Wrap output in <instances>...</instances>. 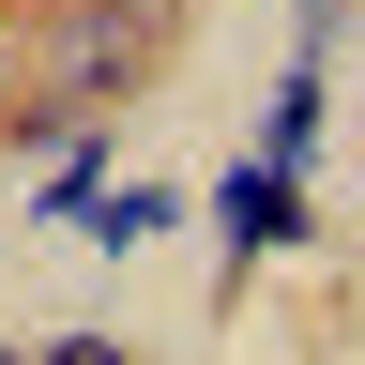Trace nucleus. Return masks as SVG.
I'll list each match as a JSON object with an SVG mask.
<instances>
[{
	"label": "nucleus",
	"instance_id": "obj_4",
	"mask_svg": "<svg viewBox=\"0 0 365 365\" xmlns=\"http://www.w3.org/2000/svg\"><path fill=\"white\" fill-rule=\"evenodd\" d=\"M31 365H137V350L107 335V319H76V335H31Z\"/></svg>",
	"mask_w": 365,
	"mask_h": 365
},
{
	"label": "nucleus",
	"instance_id": "obj_1",
	"mask_svg": "<svg viewBox=\"0 0 365 365\" xmlns=\"http://www.w3.org/2000/svg\"><path fill=\"white\" fill-rule=\"evenodd\" d=\"M198 228H213V259H228V289H244L259 259H289V244H319V198H304V168H274L259 137L228 153L213 182H198Z\"/></svg>",
	"mask_w": 365,
	"mask_h": 365
},
{
	"label": "nucleus",
	"instance_id": "obj_3",
	"mask_svg": "<svg viewBox=\"0 0 365 365\" xmlns=\"http://www.w3.org/2000/svg\"><path fill=\"white\" fill-rule=\"evenodd\" d=\"M182 213H198L182 182H91V213H76V244H107V259H137V244H168Z\"/></svg>",
	"mask_w": 365,
	"mask_h": 365
},
{
	"label": "nucleus",
	"instance_id": "obj_5",
	"mask_svg": "<svg viewBox=\"0 0 365 365\" xmlns=\"http://www.w3.org/2000/svg\"><path fill=\"white\" fill-rule=\"evenodd\" d=\"M0 365H31V350H16V335H0Z\"/></svg>",
	"mask_w": 365,
	"mask_h": 365
},
{
	"label": "nucleus",
	"instance_id": "obj_2",
	"mask_svg": "<svg viewBox=\"0 0 365 365\" xmlns=\"http://www.w3.org/2000/svg\"><path fill=\"white\" fill-rule=\"evenodd\" d=\"M153 61H168V0H76V16H61V91H76V107L153 91Z\"/></svg>",
	"mask_w": 365,
	"mask_h": 365
}]
</instances>
